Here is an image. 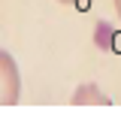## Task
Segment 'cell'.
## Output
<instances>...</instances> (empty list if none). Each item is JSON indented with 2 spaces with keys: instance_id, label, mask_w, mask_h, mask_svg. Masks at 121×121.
<instances>
[{
  "instance_id": "obj_1",
  "label": "cell",
  "mask_w": 121,
  "mask_h": 121,
  "mask_svg": "<svg viewBox=\"0 0 121 121\" xmlns=\"http://www.w3.org/2000/svg\"><path fill=\"white\" fill-rule=\"evenodd\" d=\"M21 97V76L15 58L3 48L0 52V106H15Z\"/></svg>"
},
{
  "instance_id": "obj_2",
  "label": "cell",
  "mask_w": 121,
  "mask_h": 121,
  "mask_svg": "<svg viewBox=\"0 0 121 121\" xmlns=\"http://www.w3.org/2000/svg\"><path fill=\"white\" fill-rule=\"evenodd\" d=\"M73 106H109V94H103L100 85L85 82V85H79V88H76Z\"/></svg>"
},
{
  "instance_id": "obj_3",
  "label": "cell",
  "mask_w": 121,
  "mask_h": 121,
  "mask_svg": "<svg viewBox=\"0 0 121 121\" xmlns=\"http://www.w3.org/2000/svg\"><path fill=\"white\" fill-rule=\"evenodd\" d=\"M115 3V12H118V21H121V0H112Z\"/></svg>"
},
{
  "instance_id": "obj_4",
  "label": "cell",
  "mask_w": 121,
  "mask_h": 121,
  "mask_svg": "<svg viewBox=\"0 0 121 121\" xmlns=\"http://www.w3.org/2000/svg\"><path fill=\"white\" fill-rule=\"evenodd\" d=\"M58 3H79V0H58Z\"/></svg>"
}]
</instances>
